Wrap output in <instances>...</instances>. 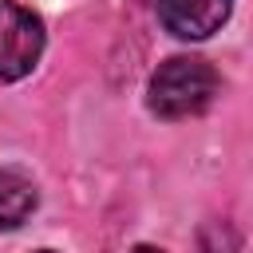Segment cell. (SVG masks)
Segmentation results:
<instances>
[{
    "mask_svg": "<svg viewBox=\"0 0 253 253\" xmlns=\"http://www.w3.org/2000/svg\"><path fill=\"white\" fill-rule=\"evenodd\" d=\"M217 87H221V79H217L210 59H202V55H170L150 75L146 103H150V111L158 119H170V123L174 119H194L213 103Z\"/></svg>",
    "mask_w": 253,
    "mask_h": 253,
    "instance_id": "obj_1",
    "label": "cell"
},
{
    "mask_svg": "<svg viewBox=\"0 0 253 253\" xmlns=\"http://www.w3.org/2000/svg\"><path fill=\"white\" fill-rule=\"evenodd\" d=\"M43 55V20L16 4L0 0V83L24 79Z\"/></svg>",
    "mask_w": 253,
    "mask_h": 253,
    "instance_id": "obj_2",
    "label": "cell"
},
{
    "mask_svg": "<svg viewBox=\"0 0 253 253\" xmlns=\"http://www.w3.org/2000/svg\"><path fill=\"white\" fill-rule=\"evenodd\" d=\"M233 12V0H158V20L178 40L213 36Z\"/></svg>",
    "mask_w": 253,
    "mask_h": 253,
    "instance_id": "obj_3",
    "label": "cell"
},
{
    "mask_svg": "<svg viewBox=\"0 0 253 253\" xmlns=\"http://www.w3.org/2000/svg\"><path fill=\"white\" fill-rule=\"evenodd\" d=\"M36 210V186L20 170H0V233L16 229Z\"/></svg>",
    "mask_w": 253,
    "mask_h": 253,
    "instance_id": "obj_4",
    "label": "cell"
},
{
    "mask_svg": "<svg viewBox=\"0 0 253 253\" xmlns=\"http://www.w3.org/2000/svg\"><path fill=\"white\" fill-rule=\"evenodd\" d=\"M130 253H162V249H154V245H134Z\"/></svg>",
    "mask_w": 253,
    "mask_h": 253,
    "instance_id": "obj_5",
    "label": "cell"
},
{
    "mask_svg": "<svg viewBox=\"0 0 253 253\" xmlns=\"http://www.w3.org/2000/svg\"><path fill=\"white\" fill-rule=\"evenodd\" d=\"M36 253H55V249H36Z\"/></svg>",
    "mask_w": 253,
    "mask_h": 253,
    "instance_id": "obj_6",
    "label": "cell"
}]
</instances>
